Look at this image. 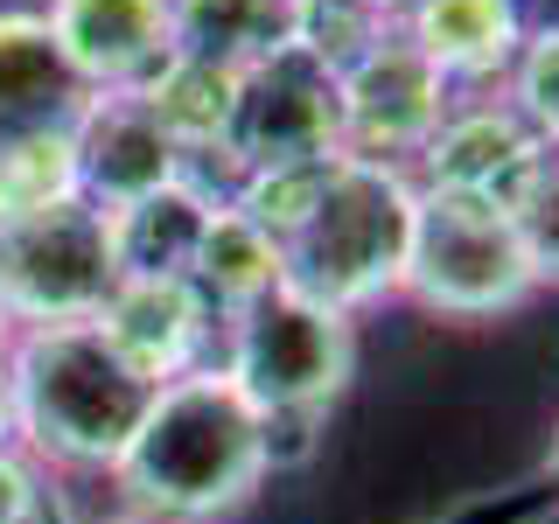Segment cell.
I'll return each instance as SVG.
<instances>
[{
  "label": "cell",
  "mask_w": 559,
  "mask_h": 524,
  "mask_svg": "<svg viewBox=\"0 0 559 524\" xmlns=\"http://www.w3.org/2000/svg\"><path fill=\"white\" fill-rule=\"evenodd\" d=\"M231 210L259 224L280 252V287L322 308H371L399 294L413 238V175L329 154L301 168H266L231 189Z\"/></svg>",
  "instance_id": "1"
},
{
  "label": "cell",
  "mask_w": 559,
  "mask_h": 524,
  "mask_svg": "<svg viewBox=\"0 0 559 524\" xmlns=\"http://www.w3.org/2000/svg\"><path fill=\"white\" fill-rule=\"evenodd\" d=\"M266 419L245 406V392L217 364L168 378L154 392L147 419L133 427L127 454L112 462V483L127 511L162 524H210L231 517L266 483Z\"/></svg>",
  "instance_id": "2"
},
{
  "label": "cell",
  "mask_w": 559,
  "mask_h": 524,
  "mask_svg": "<svg viewBox=\"0 0 559 524\" xmlns=\"http://www.w3.org/2000/svg\"><path fill=\"white\" fill-rule=\"evenodd\" d=\"M154 384L140 364L105 336V322H49L14 329L8 343V398L14 433L35 462L57 468H105L127 454L133 427L154 406Z\"/></svg>",
  "instance_id": "3"
},
{
  "label": "cell",
  "mask_w": 559,
  "mask_h": 524,
  "mask_svg": "<svg viewBox=\"0 0 559 524\" xmlns=\"http://www.w3.org/2000/svg\"><path fill=\"white\" fill-rule=\"evenodd\" d=\"M217 343L224 349L210 364L266 419V462L273 468L301 462L314 448V427L357 378V322L294 287H273L252 308H238Z\"/></svg>",
  "instance_id": "4"
},
{
  "label": "cell",
  "mask_w": 559,
  "mask_h": 524,
  "mask_svg": "<svg viewBox=\"0 0 559 524\" xmlns=\"http://www.w3.org/2000/svg\"><path fill=\"white\" fill-rule=\"evenodd\" d=\"M399 294L448 322H489V314L524 308L538 294V273L511 224V203L413 182V238Z\"/></svg>",
  "instance_id": "5"
},
{
  "label": "cell",
  "mask_w": 559,
  "mask_h": 524,
  "mask_svg": "<svg viewBox=\"0 0 559 524\" xmlns=\"http://www.w3.org/2000/svg\"><path fill=\"white\" fill-rule=\"evenodd\" d=\"M112 287H119L112 224L92 196L0 224V322L8 329L92 322L112 301Z\"/></svg>",
  "instance_id": "6"
},
{
  "label": "cell",
  "mask_w": 559,
  "mask_h": 524,
  "mask_svg": "<svg viewBox=\"0 0 559 524\" xmlns=\"http://www.w3.org/2000/svg\"><path fill=\"white\" fill-rule=\"evenodd\" d=\"M224 154H231L238 182L245 175H266V168H301V162L343 154V84H336V70L322 57H308L301 43H280L273 57L238 70Z\"/></svg>",
  "instance_id": "7"
},
{
  "label": "cell",
  "mask_w": 559,
  "mask_h": 524,
  "mask_svg": "<svg viewBox=\"0 0 559 524\" xmlns=\"http://www.w3.org/2000/svg\"><path fill=\"white\" fill-rule=\"evenodd\" d=\"M336 84H343V154H357V162L399 168L406 154H427V140L448 119V78L406 35L336 70Z\"/></svg>",
  "instance_id": "8"
},
{
  "label": "cell",
  "mask_w": 559,
  "mask_h": 524,
  "mask_svg": "<svg viewBox=\"0 0 559 524\" xmlns=\"http://www.w3.org/2000/svg\"><path fill=\"white\" fill-rule=\"evenodd\" d=\"M92 84L63 57V43L35 8H0V154L78 140L92 112Z\"/></svg>",
  "instance_id": "9"
},
{
  "label": "cell",
  "mask_w": 559,
  "mask_h": 524,
  "mask_svg": "<svg viewBox=\"0 0 559 524\" xmlns=\"http://www.w3.org/2000/svg\"><path fill=\"white\" fill-rule=\"evenodd\" d=\"M35 14L92 92H140L175 57V0H43Z\"/></svg>",
  "instance_id": "10"
},
{
  "label": "cell",
  "mask_w": 559,
  "mask_h": 524,
  "mask_svg": "<svg viewBox=\"0 0 559 524\" xmlns=\"http://www.w3.org/2000/svg\"><path fill=\"white\" fill-rule=\"evenodd\" d=\"M70 147H78V189L98 210H127L189 175L182 140L162 127V112L140 92H98Z\"/></svg>",
  "instance_id": "11"
},
{
  "label": "cell",
  "mask_w": 559,
  "mask_h": 524,
  "mask_svg": "<svg viewBox=\"0 0 559 524\" xmlns=\"http://www.w3.org/2000/svg\"><path fill=\"white\" fill-rule=\"evenodd\" d=\"M98 322L154 384L210 364V336H217V314L203 308V294L189 279H119Z\"/></svg>",
  "instance_id": "12"
},
{
  "label": "cell",
  "mask_w": 559,
  "mask_h": 524,
  "mask_svg": "<svg viewBox=\"0 0 559 524\" xmlns=\"http://www.w3.org/2000/svg\"><path fill=\"white\" fill-rule=\"evenodd\" d=\"M538 147H546V133H538L518 105H503V112H454L448 105L441 133L427 140V182L511 203V189L524 182V168H532Z\"/></svg>",
  "instance_id": "13"
},
{
  "label": "cell",
  "mask_w": 559,
  "mask_h": 524,
  "mask_svg": "<svg viewBox=\"0 0 559 524\" xmlns=\"http://www.w3.org/2000/svg\"><path fill=\"white\" fill-rule=\"evenodd\" d=\"M224 196H210L203 182H168L154 196H140L127 210H105L112 224V259H119V279H189L203 252V231L217 217Z\"/></svg>",
  "instance_id": "14"
},
{
  "label": "cell",
  "mask_w": 559,
  "mask_h": 524,
  "mask_svg": "<svg viewBox=\"0 0 559 524\" xmlns=\"http://www.w3.org/2000/svg\"><path fill=\"white\" fill-rule=\"evenodd\" d=\"M399 35L427 57L441 78H489V70H511L524 57L503 0H406Z\"/></svg>",
  "instance_id": "15"
},
{
  "label": "cell",
  "mask_w": 559,
  "mask_h": 524,
  "mask_svg": "<svg viewBox=\"0 0 559 524\" xmlns=\"http://www.w3.org/2000/svg\"><path fill=\"white\" fill-rule=\"evenodd\" d=\"M189 287L203 294V308L217 314V336H224V322H231L238 308H252L259 294L280 287L273 238L259 231L245 210L217 203V217H210V231H203V252H197V266H189Z\"/></svg>",
  "instance_id": "16"
},
{
  "label": "cell",
  "mask_w": 559,
  "mask_h": 524,
  "mask_svg": "<svg viewBox=\"0 0 559 524\" xmlns=\"http://www.w3.org/2000/svg\"><path fill=\"white\" fill-rule=\"evenodd\" d=\"M287 43V0H175V57L252 70Z\"/></svg>",
  "instance_id": "17"
},
{
  "label": "cell",
  "mask_w": 559,
  "mask_h": 524,
  "mask_svg": "<svg viewBox=\"0 0 559 524\" xmlns=\"http://www.w3.org/2000/svg\"><path fill=\"white\" fill-rule=\"evenodd\" d=\"M70 196H84L78 189V147L70 140L0 154V224L28 217V210H49V203H70Z\"/></svg>",
  "instance_id": "18"
},
{
  "label": "cell",
  "mask_w": 559,
  "mask_h": 524,
  "mask_svg": "<svg viewBox=\"0 0 559 524\" xmlns=\"http://www.w3.org/2000/svg\"><path fill=\"white\" fill-rule=\"evenodd\" d=\"M511 224H518L524 252H532L538 287L559 279V140H546V147L532 154L524 182L511 189Z\"/></svg>",
  "instance_id": "19"
},
{
  "label": "cell",
  "mask_w": 559,
  "mask_h": 524,
  "mask_svg": "<svg viewBox=\"0 0 559 524\" xmlns=\"http://www.w3.org/2000/svg\"><path fill=\"white\" fill-rule=\"evenodd\" d=\"M518 112L546 140H559V35H546V43H532L518 57Z\"/></svg>",
  "instance_id": "20"
},
{
  "label": "cell",
  "mask_w": 559,
  "mask_h": 524,
  "mask_svg": "<svg viewBox=\"0 0 559 524\" xmlns=\"http://www.w3.org/2000/svg\"><path fill=\"white\" fill-rule=\"evenodd\" d=\"M43 497H49V489L35 483V468H28V462H14V454L0 448V524H28Z\"/></svg>",
  "instance_id": "21"
},
{
  "label": "cell",
  "mask_w": 559,
  "mask_h": 524,
  "mask_svg": "<svg viewBox=\"0 0 559 524\" xmlns=\"http://www.w3.org/2000/svg\"><path fill=\"white\" fill-rule=\"evenodd\" d=\"M503 14H511L518 43H546V35H559V0H503Z\"/></svg>",
  "instance_id": "22"
},
{
  "label": "cell",
  "mask_w": 559,
  "mask_h": 524,
  "mask_svg": "<svg viewBox=\"0 0 559 524\" xmlns=\"http://www.w3.org/2000/svg\"><path fill=\"white\" fill-rule=\"evenodd\" d=\"M28 524H63V517H57V497H43V503H35V517H28Z\"/></svg>",
  "instance_id": "23"
},
{
  "label": "cell",
  "mask_w": 559,
  "mask_h": 524,
  "mask_svg": "<svg viewBox=\"0 0 559 524\" xmlns=\"http://www.w3.org/2000/svg\"><path fill=\"white\" fill-rule=\"evenodd\" d=\"M105 524H162V517H140V511H119V517H105Z\"/></svg>",
  "instance_id": "24"
},
{
  "label": "cell",
  "mask_w": 559,
  "mask_h": 524,
  "mask_svg": "<svg viewBox=\"0 0 559 524\" xmlns=\"http://www.w3.org/2000/svg\"><path fill=\"white\" fill-rule=\"evenodd\" d=\"M552 483H559V433H552Z\"/></svg>",
  "instance_id": "25"
},
{
  "label": "cell",
  "mask_w": 559,
  "mask_h": 524,
  "mask_svg": "<svg viewBox=\"0 0 559 524\" xmlns=\"http://www.w3.org/2000/svg\"><path fill=\"white\" fill-rule=\"evenodd\" d=\"M8 343H14V329H8V322H0V349H8Z\"/></svg>",
  "instance_id": "26"
}]
</instances>
